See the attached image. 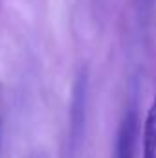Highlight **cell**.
Returning <instances> with one entry per match:
<instances>
[{"instance_id":"1","label":"cell","mask_w":156,"mask_h":158,"mask_svg":"<svg viewBox=\"0 0 156 158\" xmlns=\"http://www.w3.org/2000/svg\"><path fill=\"white\" fill-rule=\"evenodd\" d=\"M88 70L81 68L72 86V101H70V129H68V142L70 151L76 153L81 145L84 121H86V107H88Z\"/></svg>"},{"instance_id":"2","label":"cell","mask_w":156,"mask_h":158,"mask_svg":"<svg viewBox=\"0 0 156 158\" xmlns=\"http://www.w3.org/2000/svg\"><path fill=\"white\" fill-rule=\"evenodd\" d=\"M138 140H140V118H138V110L132 107L125 112L117 127L112 158H136Z\"/></svg>"},{"instance_id":"4","label":"cell","mask_w":156,"mask_h":158,"mask_svg":"<svg viewBox=\"0 0 156 158\" xmlns=\"http://www.w3.org/2000/svg\"><path fill=\"white\" fill-rule=\"evenodd\" d=\"M145 2H149V4H153V2H154V0H145Z\"/></svg>"},{"instance_id":"3","label":"cell","mask_w":156,"mask_h":158,"mask_svg":"<svg viewBox=\"0 0 156 158\" xmlns=\"http://www.w3.org/2000/svg\"><path fill=\"white\" fill-rule=\"evenodd\" d=\"M142 158H156V90L142 129Z\"/></svg>"}]
</instances>
